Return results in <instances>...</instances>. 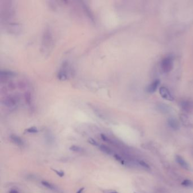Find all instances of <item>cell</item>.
<instances>
[{"mask_svg": "<svg viewBox=\"0 0 193 193\" xmlns=\"http://www.w3.org/2000/svg\"><path fill=\"white\" fill-rule=\"evenodd\" d=\"M10 138L11 141L14 143L15 144L18 145V146H22L23 145V142L21 138L17 135H11L10 136Z\"/></svg>", "mask_w": 193, "mask_h": 193, "instance_id": "7", "label": "cell"}, {"mask_svg": "<svg viewBox=\"0 0 193 193\" xmlns=\"http://www.w3.org/2000/svg\"><path fill=\"white\" fill-rule=\"evenodd\" d=\"M70 150L71 151H74V152H78V153H79V152H82L83 151V149L81 148L80 147H79V146H72L70 147Z\"/></svg>", "mask_w": 193, "mask_h": 193, "instance_id": "11", "label": "cell"}, {"mask_svg": "<svg viewBox=\"0 0 193 193\" xmlns=\"http://www.w3.org/2000/svg\"><path fill=\"white\" fill-rule=\"evenodd\" d=\"M114 157H115V159H116L117 160H118V161L121 162L122 164H125V161L122 159V158L121 156H118V155H114Z\"/></svg>", "mask_w": 193, "mask_h": 193, "instance_id": "15", "label": "cell"}, {"mask_svg": "<svg viewBox=\"0 0 193 193\" xmlns=\"http://www.w3.org/2000/svg\"><path fill=\"white\" fill-rule=\"evenodd\" d=\"M138 163L142 167H143L145 168H146V169H150L149 165L146 162H145L144 161H143V160H139V161H138Z\"/></svg>", "mask_w": 193, "mask_h": 193, "instance_id": "13", "label": "cell"}, {"mask_svg": "<svg viewBox=\"0 0 193 193\" xmlns=\"http://www.w3.org/2000/svg\"><path fill=\"white\" fill-rule=\"evenodd\" d=\"M173 58L171 56L164 58L161 62V68L164 73H168L172 71L173 68Z\"/></svg>", "mask_w": 193, "mask_h": 193, "instance_id": "1", "label": "cell"}, {"mask_svg": "<svg viewBox=\"0 0 193 193\" xmlns=\"http://www.w3.org/2000/svg\"><path fill=\"white\" fill-rule=\"evenodd\" d=\"M117 193V192H115V191H112V192H108V193Z\"/></svg>", "mask_w": 193, "mask_h": 193, "instance_id": "19", "label": "cell"}, {"mask_svg": "<svg viewBox=\"0 0 193 193\" xmlns=\"http://www.w3.org/2000/svg\"><path fill=\"white\" fill-rule=\"evenodd\" d=\"M99 149L102 152H103L104 153H105L107 154L111 155L112 154V150L108 147H107L105 145H101L99 146Z\"/></svg>", "mask_w": 193, "mask_h": 193, "instance_id": "8", "label": "cell"}, {"mask_svg": "<svg viewBox=\"0 0 193 193\" xmlns=\"http://www.w3.org/2000/svg\"><path fill=\"white\" fill-rule=\"evenodd\" d=\"M176 162L183 168L186 169H189V166L187 162L180 156H176Z\"/></svg>", "mask_w": 193, "mask_h": 193, "instance_id": "4", "label": "cell"}, {"mask_svg": "<svg viewBox=\"0 0 193 193\" xmlns=\"http://www.w3.org/2000/svg\"><path fill=\"white\" fill-rule=\"evenodd\" d=\"M10 193H19L17 191H16V190H11V191H10Z\"/></svg>", "mask_w": 193, "mask_h": 193, "instance_id": "18", "label": "cell"}, {"mask_svg": "<svg viewBox=\"0 0 193 193\" xmlns=\"http://www.w3.org/2000/svg\"><path fill=\"white\" fill-rule=\"evenodd\" d=\"M159 84H160V80H155L153 83H151L148 86V87L147 88V91L149 93H154L158 88Z\"/></svg>", "mask_w": 193, "mask_h": 193, "instance_id": "5", "label": "cell"}, {"mask_svg": "<svg viewBox=\"0 0 193 193\" xmlns=\"http://www.w3.org/2000/svg\"><path fill=\"white\" fill-rule=\"evenodd\" d=\"M181 185L185 187H188V188H193V182L190 180H185L184 181L182 182Z\"/></svg>", "mask_w": 193, "mask_h": 193, "instance_id": "9", "label": "cell"}, {"mask_svg": "<svg viewBox=\"0 0 193 193\" xmlns=\"http://www.w3.org/2000/svg\"><path fill=\"white\" fill-rule=\"evenodd\" d=\"M41 184L42 185H44L45 187L51 189V190H54L55 189V187L54 186V185H53L52 184L47 182V181H42Z\"/></svg>", "mask_w": 193, "mask_h": 193, "instance_id": "10", "label": "cell"}, {"mask_svg": "<svg viewBox=\"0 0 193 193\" xmlns=\"http://www.w3.org/2000/svg\"><path fill=\"white\" fill-rule=\"evenodd\" d=\"M168 123L169 126L174 130H177L179 129V123L174 118H170L168 121Z\"/></svg>", "mask_w": 193, "mask_h": 193, "instance_id": "6", "label": "cell"}, {"mask_svg": "<svg viewBox=\"0 0 193 193\" xmlns=\"http://www.w3.org/2000/svg\"><path fill=\"white\" fill-rule=\"evenodd\" d=\"M181 107L184 111L186 112H192L193 111V101H183L181 104Z\"/></svg>", "mask_w": 193, "mask_h": 193, "instance_id": "3", "label": "cell"}, {"mask_svg": "<svg viewBox=\"0 0 193 193\" xmlns=\"http://www.w3.org/2000/svg\"><path fill=\"white\" fill-rule=\"evenodd\" d=\"M159 92L162 98L169 101H173L174 100V97H173L172 95L170 94L169 90L166 87H161L160 88Z\"/></svg>", "mask_w": 193, "mask_h": 193, "instance_id": "2", "label": "cell"}, {"mask_svg": "<svg viewBox=\"0 0 193 193\" xmlns=\"http://www.w3.org/2000/svg\"><path fill=\"white\" fill-rule=\"evenodd\" d=\"M101 138H102V139H103V141H105V142H110L109 138H108L105 135H104V134H101Z\"/></svg>", "mask_w": 193, "mask_h": 193, "instance_id": "17", "label": "cell"}, {"mask_svg": "<svg viewBox=\"0 0 193 193\" xmlns=\"http://www.w3.org/2000/svg\"><path fill=\"white\" fill-rule=\"evenodd\" d=\"M53 170L54 172H55L57 173V174L58 176H59L60 177H63L64 176V172L63 171H61H61H58V170H56V169H53Z\"/></svg>", "mask_w": 193, "mask_h": 193, "instance_id": "16", "label": "cell"}, {"mask_svg": "<svg viewBox=\"0 0 193 193\" xmlns=\"http://www.w3.org/2000/svg\"><path fill=\"white\" fill-rule=\"evenodd\" d=\"M88 142L92 145L93 146H99V144L98 143L95 141L94 140L93 138H90L88 140Z\"/></svg>", "mask_w": 193, "mask_h": 193, "instance_id": "14", "label": "cell"}, {"mask_svg": "<svg viewBox=\"0 0 193 193\" xmlns=\"http://www.w3.org/2000/svg\"><path fill=\"white\" fill-rule=\"evenodd\" d=\"M26 131L29 133H36L38 132V130L36 127H31L27 129Z\"/></svg>", "mask_w": 193, "mask_h": 193, "instance_id": "12", "label": "cell"}]
</instances>
